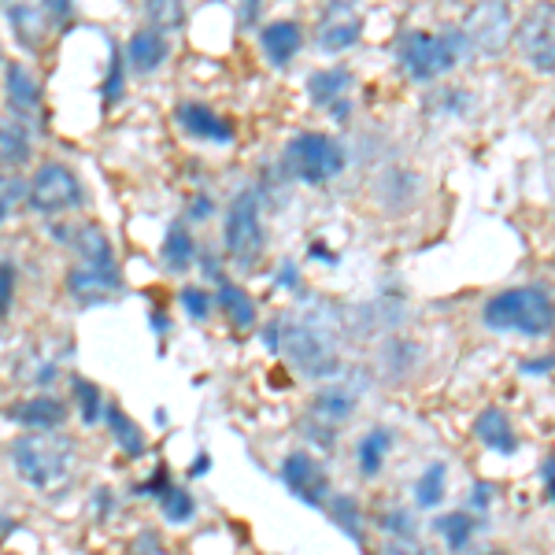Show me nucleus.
I'll return each instance as SVG.
<instances>
[{
    "mask_svg": "<svg viewBox=\"0 0 555 555\" xmlns=\"http://www.w3.org/2000/svg\"><path fill=\"white\" fill-rule=\"evenodd\" d=\"M382 530L385 537H415V515L408 507H397V512L382 515Z\"/></svg>",
    "mask_w": 555,
    "mask_h": 555,
    "instance_id": "38",
    "label": "nucleus"
},
{
    "mask_svg": "<svg viewBox=\"0 0 555 555\" xmlns=\"http://www.w3.org/2000/svg\"><path fill=\"white\" fill-rule=\"evenodd\" d=\"M56 378H60V366L52 363V360H44V363L38 366V374H34V382H38V385H52Z\"/></svg>",
    "mask_w": 555,
    "mask_h": 555,
    "instance_id": "46",
    "label": "nucleus"
},
{
    "mask_svg": "<svg viewBox=\"0 0 555 555\" xmlns=\"http://www.w3.org/2000/svg\"><path fill=\"white\" fill-rule=\"evenodd\" d=\"M474 434L486 449L500 452V455H515L518 452V434L512 426V418L504 415L500 408H486L478 418H474Z\"/></svg>",
    "mask_w": 555,
    "mask_h": 555,
    "instance_id": "23",
    "label": "nucleus"
},
{
    "mask_svg": "<svg viewBox=\"0 0 555 555\" xmlns=\"http://www.w3.org/2000/svg\"><path fill=\"white\" fill-rule=\"evenodd\" d=\"M360 397H363L360 385H345V382L322 385L315 397H311V423H319V426H326V429H337V426L345 423V418L356 415V408H360Z\"/></svg>",
    "mask_w": 555,
    "mask_h": 555,
    "instance_id": "15",
    "label": "nucleus"
},
{
    "mask_svg": "<svg viewBox=\"0 0 555 555\" xmlns=\"http://www.w3.org/2000/svg\"><path fill=\"white\" fill-rule=\"evenodd\" d=\"M215 215V201L208 193H196L190 201V222H208Z\"/></svg>",
    "mask_w": 555,
    "mask_h": 555,
    "instance_id": "42",
    "label": "nucleus"
},
{
    "mask_svg": "<svg viewBox=\"0 0 555 555\" xmlns=\"http://www.w3.org/2000/svg\"><path fill=\"white\" fill-rule=\"evenodd\" d=\"M389 449H392V434L385 426H371L366 434L360 437L356 444V467H360L363 478H378L385 460H389Z\"/></svg>",
    "mask_w": 555,
    "mask_h": 555,
    "instance_id": "26",
    "label": "nucleus"
},
{
    "mask_svg": "<svg viewBox=\"0 0 555 555\" xmlns=\"http://www.w3.org/2000/svg\"><path fill=\"white\" fill-rule=\"evenodd\" d=\"M196 256H201V245L193 241L190 227L185 222H171V230L164 234V245H159V259L171 274H185L193 271Z\"/></svg>",
    "mask_w": 555,
    "mask_h": 555,
    "instance_id": "25",
    "label": "nucleus"
},
{
    "mask_svg": "<svg viewBox=\"0 0 555 555\" xmlns=\"http://www.w3.org/2000/svg\"><path fill=\"white\" fill-rule=\"evenodd\" d=\"M263 204L256 190H241L227 208L222 219V248L237 267H256L267 253V230H263Z\"/></svg>",
    "mask_w": 555,
    "mask_h": 555,
    "instance_id": "6",
    "label": "nucleus"
},
{
    "mask_svg": "<svg viewBox=\"0 0 555 555\" xmlns=\"http://www.w3.org/2000/svg\"><path fill=\"white\" fill-rule=\"evenodd\" d=\"M489 555H504V552H489Z\"/></svg>",
    "mask_w": 555,
    "mask_h": 555,
    "instance_id": "50",
    "label": "nucleus"
},
{
    "mask_svg": "<svg viewBox=\"0 0 555 555\" xmlns=\"http://www.w3.org/2000/svg\"><path fill=\"white\" fill-rule=\"evenodd\" d=\"M70 248L78 253V263H89V267H119L115 259V245L107 237V230L101 222H75V241Z\"/></svg>",
    "mask_w": 555,
    "mask_h": 555,
    "instance_id": "21",
    "label": "nucleus"
},
{
    "mask_svg": "<svg viewBox=\"0 0 555 555\" xmlns=\"http://www.w3.org/2000/svg\"><path fill=\"white\" fill-rule=\"evenodd\" d=\"M8 423L26 426L30 434H56V429L67 426L70 418V404L64 397H52V392H38V397L15 400L12 408L4 411Z\"/></svg>",
    "mask_w": 555,
    "mask_h": 555,
    "instance_id": "11",
    "label": "nucleus"
},
{
    "mask_svg": "<svg viewBox=\"0 0 555 555\" xmlns=\"http://www.w3.org/2000/svg\"><path fill=\"white\" fill-rule=\"evenodd\" d=\"M348 89H352V70L348 67H319L308 75V101L315 107H326V112L348 101Z\"/></svg>",
    "mask_w": 555,
    "mask_h": 555,
    "instance_id": "20",
    "label": "nucleus"
},
{
    "mask_svg": "<svg viewBox=\"0 0 555 555\" xmlns=\"http://www.w3.org/2000/svg\"><path fill=\"white\" fill-rule=\"evenodd\" d=\"M104 423H107V434H112V441H115V449H119L127 460H141V455L149 452V437H145V429H141L133 418L122 411L115 400H107V408H104Z\"/></svg>",
    "mask_w": 555,
    "mask_h": 555,
    "instance_id": "22",
    "label": "nucleus"
},
{
    "mask_svg": "<svg viewBox=\"0 0 555 555\" xmlns=\"http://www.w3.org/2000/svg\"><path fill=\"white\" fill-rule=\"evenodd\" d=\"M518 44L522 56L537 75H555V12L552 8H537L518 23Z\"/></svg>",
    "mask_w": 555,
    "mask_h": 555,
    "instance_id": "9",
    "label": "nucleus"
},
{
    "mask_svg": "<svg viewBox=\"0 0 555 555\" xmlns=\"http://www.w3.org/2000/svg\"><path fill=\"white\" fill-rule=\"evenodd\" d=\"M178 304H182V311L193 322H208L215 311V293L204 289V285H182L178 289Z\"/></svg>",
    "mask_w": 555,
    "mask_h": 555,
    "instance_id": "34",
    "label": "nucleus"
},
{
    "mask_svg": "<svg viewBox=\"0 0 555 555\" xmlns=\"http://www.w3.org/2000/svg\"><path fill=\"white\" fill-rule=\"evenodd\" d=\"M522 374H552L555 371V356H533V360H522L518 363Z\"/></svg>",
    "mask_w": 555,
    "mask_h": 555,
    "instance_id": "44",
    "label": "nucleus"
},
{
    "mask_svg": "<svg viewBox=\"0 0 555 555\" xmlns=\"http://www.w3.org/2000/svg\"><path fill=\"white\" fill-rule=\"evenodd\" d=\"M159 515L167 518L171 526H185V522H193V515H196V500H193V492L185 489V486H171L159 496Z\"/></svg>",
    "mask_w": 555,
    "mask_h": 555,
    "instance_id": "31",
    "label": "nucleus"
},
{
    "mask_svg": "<svg viewBox=\"0 0 555 555\" xmlns=\"http://www.w3.org/2000/svg\"><path fill=\"white\" fill-rule=\"evenodd\" d=\"M215 308L227 311V319L234 322L237 330H253L256 319H259V308H256L253 293H248L245 285L230 282V278H222V282L215 285Z\"/></svg>",
    "mask_w": 555,
    "mask_h": 555,
    "instance_id": "24",
    "label": "nucleus"
},
{
    "mask_svg": "<svg viewBox=\"0 0 555 555\" xmlns=\"http://www.w3.org/2000/svg\"><path fill=\"white\" fill-rule=\"evenodd\" d=\"M26 182H30L26 208L34 215H41V219H60V215H67L86 204L82 178H78L75 167L64 164V159H44Z\"/></svg>",
    "mask_w": 555,
    "mask_h": 555,
    "instance_id": "5",
    "label": "nucleus"
},
{
    "mask_svg": "<svg viewBox=\"0 0 555 555\" xmlns=\"http://www.w3.org/2000/svg\"><path fill=\"white\" fill-rule=\"evenodd\" d=\"M282 486L293 492L297 500H304L308 507H322L326 512L330 496H334V489H330V474L326 467L315 460L311 452H289L282 460Z\"/></svg>",
    "mask_w": 555,
    "mask_h": 555,
    "instance_id": "7",
    "label": "nucleus"
},
{
    "mask_svg": "<svg viewBox=\"0 0 555 555\" xmlns=\"http://www.w3.org/2000/svg\"><path fill=\"white\" fill-rule=\"evenodd\" d=\"M274 282L282 285V289H293V293H297V289H300V267L293 263V259H282V263H278Z\"/></svg>",
    "mask_w": 555,
    "mask_h": 555,
    "instance_id": "41",
    "label": "nucleus"
},
{
    "mask_svg": "<svg viewBox=\"0 0 555 555\" xmlns=\"http://www.w3.org/2000/svg\"><path fill=\"white\" fill-rule=\"evenodd\" d=\"M34 156V122L4 115L0 119V167L15 171V167L30 164Z\"/></svg>",
    "mask_w": 555,
    "mask_h": 555,
    "instance_id": "19",
    "label": "nucleus"
},
{
    "mask_svg": "<svg viewBox=\"0 0 555 555\" xmlns=\"http://www.w3.org/2000/svg\"><path fill=\"white\" fill-rule=\"evenodd\" d=\"M67 297L78 304V308H96V304H112V297L122 293V271L119 267H89V263H75L64 278Z\"/></svg>",
    "mask_w": 555,
    "mask_h": 555,
    "instance_id": "8",
    "label": "nucleus"
},
{
    "mask_svg": "<svg viewBox=\"0 0 555 555\" xmlns=\"http://www.w3.org/2000/svg\"><path fill=\"white\" fill-rule=\"evenodd\" d=\"M259 15H263V4H245V8L237 12V20H241V23H256Z\"/></svg>",
    "mask_w": 555,
    "mask_h": 555,
    "instance_id": "48",
    "label": "nucleus"
},
{
    "mask_svg": "<svg viewBox=\"0 0 555 555\" xmlns=\"http://www.w3.org/2000/svg\"><path fill=\"white\" fill-rule=\"evenodd\" d=\"M4 101H8V115L15 119H38L41 115V82L26 64H4Z\"/></svg>",
    "mask_w": 555,
    "mask_h": 555,
    "instance_id": "13",
    "label": "nucleus"
},
{
    "mask_svg": "<svg viewBox=\"0 0 555 555\" xmlns=\"http://www.w3.org/2000/svg\"><path fill=\"white\" fill-rule=\"evenodd\" d=\"M541 478H544V492H548V500L555 504V455L541 463Z\"/></svg>",
    "mask_w": 555,
    "mask_h": 555,
    "instance_id": "45",
    "label": "nucleus"
},
{
    "mask_svg": "<svg viewBox=\"0 0 555 555\" xmlns=\"http://www.w3.org/2000/svg\"><path fill=\"white\" fill-rule=\"evenodd\" d=\"M167 56H171V38L152 30V26H138L122 44V60H127L133 75H156L167 64Z\"/></svg>",
    "mask_w": 555,
    "mask_h": 555,
    "instance_id": "16",
    "label": "nucleus"
},
{
    "mask_svg": "<svg viewBox=\"0 0 555 555\" xmlns=\"http://www.w3.org/2000/svg\"><path fill=\"white\" fill-rule=\"evenodd\" d=\"M208 467H211V460H208V455H196V460H193V467H190V478H201V474L208 470Z\"/></svg>",
    "mask_w": 555,
    "mask_h": 555,
    "instance_id": "49",
    "label": "nucleus"
},
{
    "mask_svg": "<svg viewBox=\"0 0 555 555\" xmlns=\"http://www.w3.org/2000/svg\"><path fill=\"white\" fill-rule=\"evenodd\" d=\"M326 515L334 518V526L341 530L345 537H352L360 548H366V526H363V507L356 504L352 496H345V492H334L326 504Z\"/></svg>",
    "mask_w": 555,
    "mask_h": 555,
    "instance_id": "28",
    "label": "nucleus"
},
{
    "mask_svg": "<svg viewBox=\"0 0 555 555\" xmlns=\"http://www.w3.org/2000/svg\"><path fill=\"white\" fill-rule=\"evenodd\" d=\"M4 20L12 23L15 41H20L26 52H41V44L52 38V30H56L52 15L44 12V4H8Z\"/></svg>",
    "mask_w": 555,
    "mask_h": 555,
    "instance_id": "18",
    "label": "nucleus"
},
{
    "mask_svg": "<svg viewBox=\"0 0 555 555\" xmlns=\"http://www.w3.org/2000/svg\"><path fill=\"white\" fill-rule=\"evenodd\" d=\"M12 467L30 489H52L56 481L67 478L70 463H75V441L56 434H23L12 441Z\"/></svg>",
    "mask_w": 555,
    "mask_h": 555,
    "instance_id": "3",
    "label": "nucleus"
},
{
    "mask_svg": "<svg viewBox=\"0 0 555 555\" xmlns=\"http://www.w3.org/2000/svg\"><path fill=\"white\" fill-rule=\"evenodd\" d=\"M481 322L492 334H515V337H552L555 334V300L541 285H515L500 289L481 304Z\"/></svg>",
    "mask_w": 555,
    "mask_h": 555,
    "instance_id": "1",
    "label": "nucleus"
},
{
    "mask_svg": "<svg viewBox=\"0 0 555 555\" xmlns=\"http://www.w3.org/2000/svg\"><path fill=\"white\" fill-rule=\"evenodd\" d=\"M171 486H175V481H171V470H167V467H156V474H152L145 486H138V492H141V496H164V492L171 489Z\"/></svg>",
    "mask_w": 555,
    "mask_h": 555,
    "instance_id": "40",
    "label": "nucleus"
},
{
    "mask_svg": "<svg viewBox=\"0 0 555 555\" xmlns=\"http://www.w3.org/2000/svg\"><path fill=\"white\" fill-rule=\"evenodd\" d=\"M15 297H20V267L12 259L0 263V322L15 311Z\"/></svg>",
    "mask_w": 555,
    "mask_h": 555,
    "instance_id": "36",
    "label": "nucleus"
},
{
    "mask_svg": "<svg viewBox=\"0 0 555 555\" xmlns=\"http://www.w3.org/2000/svg\"><path fill=\"white\" fill-rule=\"evenodd\" d=\"M444 489H449V467L444 463H429L423 470V478L415 481V507L418 512H434L441 507Z\"/></svg>",
    "mask_w": 555,
    "mask_h": 555,
    "instance_id": "30",
    "label": "nucleus"
},
{
    "mask_svg": "<svg viewBox=\"0 0 555 555\" xmlns=\"http://www.w3.org/2000/svg\"><path fill=\"white\" fill-rule=\"evenodd\" d=\"M96 93H101L104 107H115L122 101V93H127V60H122V49L115 41H112V64H107V75Z\"/></svg>",
    "mask_w": 555,
    "mask_h": 555,
    "instance_id": "32",
    "label": "nucleus"
},
{
    "mask_svg": "<svg viewBox=\"0 0 555 555\" xmlns=\"http://www.w3.org/2000/svg\"><path fill=\"white\" fill-rule=\"evenodd\" d=\"M360 38H363L360 15H356L348 4H330L326 15H322V23H319V34H315L319 52L337 56V52H348L352 44H360Z\"/></svg>",
    "mask_w": 555,
    "mask_h": 555,
    "instance_id": "14",
    "label": "nucleus"
},
{
    "mask_svg": "<svg viewBox=\"0 0 555 555\" xmlns=\"http://www.w3.org/2000/svg\"><path fill=\"white\" fill-rule=\"evenodd\" d=\"M149 326H152V334H156L159 341H164V337H167V334H171V330H175V322H171V315H167V311L152 308V311H149Z\"/></svg>",
    "mask_w": 555,
    "mask_h": 555,
    "instance_id": "43",
    "label": "nucleus"
},
{
    "mask_svg": "<svg viewBox=\"0 0 555 555\" xmlns=\"http://www.w3.org/2000/svg\"><path fill=\"white\" fill-rule=\"evenodd\" d=\"M93 504H96V515H101V518H107V512H115V496L107 489H96Z\"/></svg>",
    "mask_w": 555,
    "mask_h": 555,
    "instance_id": "47",
    "label": "nucleus"
},
{
    "mask_svg": "<svg viewBox=\"0 0 555 555\" xmlns=\"http://www.w3.org/2000/svg\"><path fill=\"white\" fill-rule=\"evenodd\" d=\"M463 30H467V41L474 44V49L492 56V52L504 49L507 38H512V30H515L512 8H507V4L474 8V12L467 15V26H463Z\"/></svg>",
    "mask_w": 555,
    "mask_h": 555,
    "instance_id": "12",
    "label": "nucleus"
},
{
    "mask_svg": "<svg viewBox=\"0 0 555 555\" xmlns=\"http://www.w3.org/2000/svg\"><path fill=\"white\" fill-rule=\"evenodd\" d=\"M348 156L341 141H334L330 133L319 130H300L297 138H289V145L282 152V167L293 182L304 185H326L345 171Z\"/></svg>",
    "mask_w": 555,
    "mask_h": 555,
    "instance_id": "4",
    "label": "nucleus"
},
{
    "mask_svg": "<svg viewBox=\"0 0 555 555\" xmlns=\"http://www.w3.org/2000/svg\"><path fill=\"white\" fill-rule=\"evenodd\" d=\"M175 122L185 138L204 141V145H234V138H237L234 122L204 101H182L175 107Z\"/></svg>",
    "mask_w": 555,
    "mask_h": 555,
    "instance_id": "10",
    "label": "nucleus"
},
{
    "mask_svg": "<svg viewBox=\"0 0 555 555\" xmlns=\"http://www.w3.org/2000/svg\"><path fill=\"white\" fill-rule=\"evenodd\" d=\"M304 49V26L297 20H274L259 26V52L274 70H285Z\"/></svg>",
    "mask_w": 555,
    "mask_h": 555,
    "instance_id": "17",
    "label": "nucleus"
},
{
    "mask_svg": "<svg viewBox=\"0 0 555 555\" xmlns=\"http://www.w3.org/2000/svg\"><path fill=\"white\" fill-rule=\"evenodd\" d=\"M26 193H30V182H23L20 175H0V227L23 208Z\"/></svg>",
    "mask_w": 555,
    "mask_h": 555,
    "instance_id": "35",
    "label": "nucleus"
},
{
    "mask_svg": "<svg viewBox=\"0 0 555 555\" xmlns=\"http://www.w3.org/2000/svg\"><path fill=\"white\" fill-rule=\"evenodd\" d=\"M145 26H152V30L159 34H175L182 30L185 20H190V12H185L182 4H167V0H152V4H145Z\"/></svg>",
    "mask_w": 555,
    "mask_h": 555,
    "instance_id": "33",
    "label": "nucleus"
},
{
    "mask_svg": "<svg viewBox=\"0 0 555 555\" xmlns=\"http://www.w3.org/2000/svg\"><path fill=\"white\" fill-rule=\"evenodd\" d=\"M70 400H75L82 426H96L104 418L107 400H104V392L96 389V382L82 378V374H70Z\"/></svg>",
    "mask_w": 555,
    "mask_h": 555,
    "instance_id": "29",
    "label": "nucleus"
},
{
    "mask_svg": "<svg viewBox=\"0 0 555 555\" xmlns=\"http://www.w3.org/2000/svg\"><path fill=\"white\" fill-rule=\"evenodd\" d=\"M0 67H4V56H0Z\"/></svg>",
    "mask_w": 555,
    "mask_h": 555,
    "instance_id": "51",
    "label": "nucleus"
},
{
    "mask_svg": "<svg viewBox=\"0 0 555 555\" xmlns=\"http://www.w3.org/2000/svg\"><path fill=\"white\" fill-rule=\"evenodd\" d=\"M470 52L467 30L463 26H449V30H408L397 44V60L408 78L415 82H434V78L452 75Z\"/></svg>",
    "mask_w": 555,
    "mask_h": 555,
    "instance_id": "2",
    "label": "nucleus"
},
{
    "mask_svg": "<svg viewBox=\"0 0 555 555\" xmlns=\"http://www.w3.org/2000/svg\"><path fill=\"white\" fill-rule=\"evenodd\" d=\"M374 555H437V548H429L418 537H382Z\"/></svg>",
    "mask_w": 555,
    "mask_h": 555,
    "instance_id": "37",
    "label": "nucleus"
},
{
    "mask_svg": "<svg viewBox=\"0 0 555 555\" xmlns=\"http://www.w3.org/2000/svg\"><path fill=\"white\" fill-rule=\"evenodd\" d=\"M434 533L444 541V548L463 555L470 548L474 533H478V518H474L470 512H444L434 518Z\"/></svg>",
    "mask_w": 555,
    "mask_h": 555,
    "instance_id": "27",
    "label": "nucleus"
},
{
    "mask_svg": "<svg viewBox=\"0 0 555 555\" xmlns=\"http://www.w3.org/2000/svg\"><path fill=\"white\" fill-rule=\"evenodd\" d=\"M492 496H496V489L486 486V481H478V486L470 489L467 512H470V515H486V512H489V504H492Z\"/></svg>",
    "mask_w": 555,
    "mask_h": 555,
    "instance_id": "39",
    "label": "nucleus"
}]
</instances>
